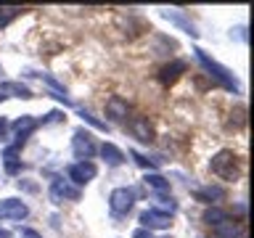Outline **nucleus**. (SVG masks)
I'll return each mask as SVG.
<instances>
[{
  "label": "nucleus",
  "instance_id": "2eb2a0df",
  "mask_svg": "<svg viewBox=\"0 0 254 238\" xmlns=\"http://www.w3.org/2000/svg\"><path fill=\"white\" fill-rule=\"evenodd\" d=\"M196 198H198V201H206V204L222 201V198H225V188H222V185H206V188H198V190H196Z\"/></svg>",
  "mask_w": 254,
  "mask_h": 238
},
{
  "label": "nucleus",
  "instance_id": "6e6552de",
  "mask_svg": "<svg viewBox=\"0 0 254 238\" xmlns=\"http://www.w3.org/2000/svg\"><path fill=\"white\" fill-rule=\"evenodd\" d=\"M51 198H53L56 204H61V198H69V201H79V188H77V185H71L69 180H53Z\"/></svg>",
  "mask_w": 254,
  "mask_h": 238
},
{
  "label": "nucleus",
  "instance_id": "ddd939ff",
  "mask_svg": "<svg viewBox=\"0 0 254 238\" xmlns=\"http://www.w3.org/2000/svg\"><path fill=\"white\" fill-rule=\"evenodd\" d=\"M98 154H101L103 159H106V164H109V167H119V164L125 162V154L114 146V143H101Z\"/></svg>",
  "mask_w": 254,
  "mask_h": 238
},
{
  "label": "nucleus",
  "instance_id": "f257e3e1",
  "mask_svg": "<svg viewBox=\"0 0 254 238\" xmlns=\"http://www.w3.org/2000/svg\"><path fill=\"white\" fill-rule=\"evenodd\" d=\"M196 59H198V63H201V66L209 71V77H214L217 79V82L225 87V90H230V93H238V82H236V77L230 74V69H225L222 66V63H217L214 59H209V56H206L201 48H196Z\"/></svg>",
  "mask_w": 254,
  "mask_h": 238
},
{
  "label": "nucleus",
  "instance_id": "1a4fd4ad",
  "mask_svg": "<svg viewBox=\"0 0 254 238\" xmlns=\"http://www.w3.org/2000/svg\"><path fill=\"white\" fill-rule=\"evenodd\" d=\"M186 71H188L186 61H172V63H167V66L159 69V79H162L164 85H172V82H178L180 74H186Z\"/></svg>",
  "mask_w": 254,
  "mask_h": 238
},
{
  "label": "nucleus",
  "instance_id": "9d476101",
  "mask_svg": "<svg viewBox=\"0 0 254 238\" xmlns=\"http://www.w3.org/2000/svg\"><path fill=\"white\" fill-rule=\"evenodd\" d=\"M130 132H132L138 140H143V143H151V140H154V127L148 124L146 117H132V119H130Z\"/></svg>",
  "mask_w": 254,
  "mask_h": 238
},
{
  "label": "nucleus",
  "instance_id": "6ab92c4d",
  "mask_svg": "<svg viewBox=\"0 0 254 238\" xmlns=\"http://www.w3.org/2000/svg\"><path fill=\"white\" fill-rule=\"evenodd\" d=\"M3 159H5V170H8V172H11V175L19 172V167H21V162H19V148H16V146H8L5 154H3Z\"/></svg>",
  "mask_w": 254,
  "mask_h": 238
},
{
  "label": "nucleus",
  "instance_id": "f03ea898",
  "mask_svg": "<svg viewBox=\"0 0 254 238\" xmlns=\"http://www.w3.org/2000/svg\"><path fill=\"white\" fill-rule=\"evenodd\" d=\"M209 167H212V172L217 175V178H222V180H236L238 178V156L233 154V151H228V148L217 151V154L212 156Z\"/></svg>",
  "mask_w": 254,
  "mask_h": 238
},
{
  "label": "nucleus",
  "instance_id": "a878e982",
  "mask_svg": "<svg viewBox=\"0 0 254 238\" xmlns=\"http://www.w3.org/2000/svg\"><path fill=\"white\" fill-rule=\"evenodd\" d=\"M21 236H24V238H43L40 233H35V230H29V228H24V230H21Z\"/></svg>",
  "mask_w": 254,
  "mask_h": 238
},
{
  "label": "nucleus",
  "instance_id": "a211bd4d",
  "mask_svg": "<svg viewBox=\"0 0 254 238\" xmlns=\"http://www.w3.org/2000/svg\"><path fill=\"white\" fill-rule=\"evenodd\" d=\"M228 220H230V214L225 209H217V206H212V209L204 212V222L212 225V228H217V225H222V222H228Z\"/></svg>",
  "mask_w": 254,
  "mask_h": 238
},
{
  "label": "nucleus",
  "instance_id": "f8f14e48",
  "mask_svg": "<svg viewBox=\"0 0 254 238\" xmlns=\"http://www.w3.org/2000/svg\"><path fill=\"white\" fill-rule=\"evenodd\" d=\"M5 98H32V90L21 82H0V101Z\"/></svg>",
  "mask_w": 254,
  "mask_h": 238
},
{
  "label": "nucleus",
  "instance_id": "4be33fe9",
  "mask_svg": "<svg viewBox=\"0 0 254 238\" xmlns=\"http://www.w3.org/2000/svg\"><path fill=\"white\" fill-rule=\"evenodd\" d=\"M130 156L135 159V164H140V167H148V170H154V167H159L156 162H148V159H146V156H140V154H138V151H130Z\"/></svg>",
  "mask_w": 254,
  "mask_h": 238
},
{
  "label": "nucleus",
  "instance_id": "bb28decb",
  "mask_svg": "<svg viewBox=\"0 0 254 238\" xmlns=\"http://www.w3.org/2000/svg\"><path fill=\"white\" fill-rule=\"evenodd\" d=\"M0 238H11V233H8V230H3V228H0Z\"/></svg>",
  "mask_w": 254,
  "mask_h": 238
},
{
  "label": "nucleus",
  "instance_id": "393cba45",
  "mask_svg": "<svg viewBox=\"0 0 254 238\" xmlns=\"http://www.w3.org/2000/svg\"><path fill=\"white\" fill-rule=\"evenodd\" d=\"M5 130H8V119H5V117H0V140L5 138Z\"/></svg>",
  "mask_w": 254,
  "mask_h": 238
},
{
  "label": "nucleus",
  "instance_id": "412c9836",
  "mask_svg": "<svg viewBox=\"0 0 254 238\" xmlns=\"http://www.w3.org/2000/svg\"><path fill=\"white\" fill-rule=\"evenodd\" d=\"M214 236H217V238H238L236 220H228V222H222V225H217V228H214Z\"/></svg>",
  "mask_w": 254,
  "mask_h": 238
},
{
  "label": "nucleus",
  "instance_id": "dca6fc26",
  "mask_svg": "<svg viewBox=\"0 0 254 238\" xmlns=\"http://www.w3.org/2000/svg\"><path fill=\"white\" fill-rule=\"evenodd\" d=\"M35 127H37V119L35 117H21V119H16V122L11 124V130L16 132V138H27V135L32 132V130H35Z\"/></svg>",
  "mask_w": 254,
  "mask_h": 238
},
{
  "label": "nucleus",
  "instance_id": "0eeeda50",
  "mask_svg": "<svg viewBox=\"0 0 254 238\" xmlns=\"http://www.w3.org/2000/svg\"><path fill=\"white\" fill-rule=\"evenodd\" d=\"M29 214V206L19 198H5L0 201V217L3 220H24Z\"/></svg>",
  "mask_w": 254,
  "mask_h": 238
},
{
  "label": "nucleus",
  "instance_id": "20e7f679",
  "mask_svg": "<svg viewBox=\"0 0 254 238\" xmlns=\"http://www.w3.org/2000/svg\"><path fill=\"white\" fill-rule=\"evenodd\" d=\"M135 204V190L132 188H114L109 196V206L114 214H127Z\"/></svg>",
  "mask_w": 254,
  "mask_h": 238
},
{
  "label": "nucleus",
  "instance_id": "f3484780",
  "mask_svg": "<svg viewBox=\"0 0 254 238\" xmlns=\"http://www.w3.org/2000/svg\"><path fill=\"white\" fill-rule=\"evenodd\" d=\"M162 16H164V19H170V21H175L178 27H183V29H186L188 35H190V37H196V35H198L196 27H193V24H190V21L186 19V16L180 13V11H162Z\"/></svg>",
  "mask_w": 254,
  "mask_h": 238
},
{
  "label": "nucleus",
  "instance_id": "9b49d317",
  "mask_svg": "<svg viewBox=\"0 0 254 238\" xmlns=\"http://www.w3.org/2000/svg\"><path fill=\"white\" fill-rule=\"evenodd\" d=\"M127 114H130V106H127V101H122L119 95H111V98L106 101V117L109 119L122 122V119H127Z\"/></svg>",
  "mask_w": 254,
  "mask_h": 238
},
{
  "label": "nucleus",
  "instance_id": "39448f33",
  "mask_svg": "<svg viewBox=\"0 0 254 238\" xmlns=\"http://www.w3.org/2000/svg\"><path fill=\"white\" fill-rule=\"evenodd\" d=\"M95 164L93 162H74L66 170V175H69V180L71 182H77V185H85V182H90L93 178H95Z\"/></svg>",
  "mask_w": 254,
  "mask_h": 238
},
{
  "label": "nucleus",
  "instance_id": "5701e85b",
  "mask_svg": "<svg viewBox=\"0 0 254 238\" xmlns=\"http://www.w3.org/2000/svg\"><path fill=\"white\" fill-rule=\"evenodd\" d=\"M79 117H82L85 122H90L93 127H98V130H109V127H106V122H98V119H95L93 114H87V111H79Z\"/></svg>",
  "mask_w": 254,
  "mask_h": 238
},
{
  "label": "nucleus",
  "instance_id": "aec40b11",
  "mask_svg": "<svg viewBox=\"0 0 254 238\" xmlns=\"http://www.w3.org/2000/svg\"><path fill=\"white\" fill-rule=\"evenodd\" d=\"M24 13V8H19V5H3L0 8V27H8V24H11L13 19H19V16Z\"/></svg>",
  "mask_w": 254,
  "mask_h": 238
},
{
  "label": "nucleus",
  "instance_id": "4468645a",
  "mask_svg": "<svg viewBox=\"0 0 254 238\" xmlns=\"http://www.w3.org/2000/svg\"><path fill=\"white\" fill-rule=\"evenodd\" d=\"M143 182H146V188H151L156 196H164V193H170V180L162 178V175H156V172H151L143 178Z\"/></svg>",
  "mask_w": 254,
  "mask_h": 238
},
{
  "label": "nucleus",
  "instance_id": "7ed1b4c3",
  "mask_svg": "<svg viewBox=\"0 0 254 238\" xmlns=\"http://www.w3.org/2000/svg\"><path fill=\"white\" fill-rule=\"evenodd\" d=\"M71 148H74V156L79 159V162H90V159L95 156V151H98V146H95L93 135L87 130H74V138H71Z\"/></svg>",
  "mask_w": 254,
  "mask_h": 238
},
{
  "label": "nucleus",
  "instance_id": "b1692460",
  "mask_svg": "<svg viewBox=\"0 0 254 238\" xmlns=\"http://www.w3.org/2000/svg\"><path fill=\"white\" fill-rule=\"evenodd\" d=\"M132 238H156V236L151 233V230H146V228H138V230L132 233Z\"/></svg>",
  "mask_w": 254,
  "mask_h": 238
},
{
  "label": "nucleus",
  "instance_id": "423d86ee",
  "mask_svg": "<svg viewBox=\"0 0 254 238\" xmlns=\"http://www.w3.org/2000/svg\"><path fill=\"white\" fill-rule=\"evenodd\" d=\"M140 225L146 230H167L172 225V217L156 209H146V212H140Z\"/></svg>",
  "mask_w": 254,
  "mask_h": 238
}]
</instances>
